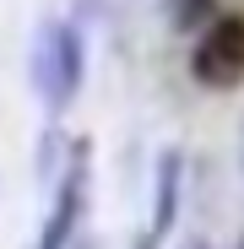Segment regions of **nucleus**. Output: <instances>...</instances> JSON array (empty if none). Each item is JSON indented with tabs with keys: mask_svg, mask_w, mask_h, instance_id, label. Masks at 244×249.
Instances as JSON below:
<instances>
[{
	"mask_svg": "<svg viewBox=\"0 0 244 249\" xmlns=\"http://www.w3.org/2000/svg\"><path fill=\"white\" fill-rule=\"evenodd\" d=\"M81 33L76 22H44L33 38V92L49 103V114H65L81 92Z\"/></svg>",
	"mask_w": 244,
	"mask_h": 249,
	"instance_id": "obj_1",
	"label": "nucleus"
},
{
	"mask_svg": "<svg viewBox=\"0 0 244 249\" xmlns=\"http://www.w3.org/2000/svg\"><path fill=\"white\" fill-rule=\"evenodd\" d=\"M55 179H60V184H55L49 222H44V233H38V249H71L81 217H87V195H93V141H71Z\"/></svg>",
	"mask_w": 244,
	"mask_h": 249,
	"instance_id": "obj_2",
	"label": "nucleus"
},
{
	"mask_svg": "<svg viewBox=\"0 0 244 249\" xmlns=\"http://www.w3.org/2000/svg\"><path fill=\"white\" fill-rule=\"evenodd\" d=\"M190 76L212 92H228L244 81V17H217L201 44L190 49Z\"/></svg>",
	"mask_w": 244,
	"mask_h": 249,
	"instance_id": "obj_3",
	"label": "nucleus"
},
{
	"mask_svg": "<svg viewBox=\"0 0 244 249\" xmlns=\"http://www.w3.org/2000/svg\"><path fill=\"white\" fill-rule=\"evenodd\" d=\"M179 184H185V157L169 146V152H157V195H152V233L157 238L179 217Z\"/></svg>",
	"mask_w": 244,
	"mask_h": 249,
	"instance_id": "obj_4",
	"label": "nucleus"
},
{
	"mask_svg": "<svg viewBox=\"0 0 244 249\" xmlns=\"http://www.w3.org/2000/svg\"><path fill=\"white\" fill-rule=\"evenodd\" d=\"M212 6H217V0H169V22L179 33H190V27H201L212 17Z\"/></svg>",
	"mask_w": 244,
	"mask_h": 249,
	"instance_id": "obj_5",
	"label": "nucleus"
},
{
	"mask_svg": "<svg viewBox=\"0 0 244 249\" xmlns=\"http://www.w3.org/2000/svg\"><path fill=\"white\" fill-rule=\"evenodd\" d=\"M136 249H157V233H152V228H147V233H141V238H136Z\"/></svg>",
	"mask_w": 244,
	"mask_h": 249,
	"instance_id": "obj_6",
	"label": "nucleus"
},
{
	"mask_svg": "<svg viewBox=\"0 0 244 249\" xmlns=\"http://www.w3.org/2000/svg\"><path fill=\"white\" fill-rule=\"evenodd\" d=\"M71 249H98V238H71Z\"/></svg>",
	"mask_w": 244,
	"mask_h": 249,
	"instance_id": "obj_7",
	"label": "nucleus"
},
{
	"mask_svg": "<svg viewBox=\"0 0 244 249\" xmlns=\"http://www.w3.org/2000/svg\"><path fill=\"white\" fill-rule=\"evenodd\" d=\"M185 249H212V244H206V238H190V244H185Z\"/></svg>",
	"mask_w": 244,
	"mask_h": 249,
	"instance_id": "obj_8",
	"label": "nucleus"
},
{
	"mask_svg": "<svg viewBox=\"0 0 244 249\" xmlns=\"http://www.w3.org/2000/svg\"><path fill=\"white\" fill-rule=\"evenodd\" d=\"M81 6H93V0H81Z\"/></svg>",
	"mask_w": 244,
	"mask_h": 249,
	"instance_id": "obj_9",
	"label": "nucleus"
},
{
	"mask_svg": "<svg viewBox=\"0 0 244 249\" xmlns=\"http://www.w3.org/2000/svg\"><path fill=\"white\" fill-rule=\"evenodd\" d=\"M239 249H244V238H239Z\"/></svg>",
	"mask_w": 244,
	"mask_h": 249,
	"instance_id": "obj_10",
	"label": "nucleus"
}]
</instances>
